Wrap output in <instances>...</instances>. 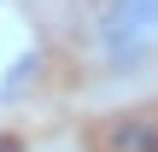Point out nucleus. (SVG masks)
<instances>
[{"instance_id": "f03ea898", "label": "nucleus", "mask_w": 158, "mask_h": 152, "mask_svg": "<svg viewBox=\"0 0 158 152\" xmlns=\"http://www.w3.org/2000/svg\"><path fill=\"white\" fill-rule=\"evenodd\" d=\"M111 152H158V123H117Z\"/></svg>"}, {"instance_id": "f257e3e1", "label": "nucleus", "mask_w": 158, "mask_h": 152, "mask_svg": "<svg viewBox=\"0 0 158 152\" xmlns=\"http://www.w3.org/2000/svg\"><path fill=\"white\" fill-rule=\"evenodd\" d=\"M94 41L111 70H141L158 59V0H100Z\"/></svg>"}]
</instances>
